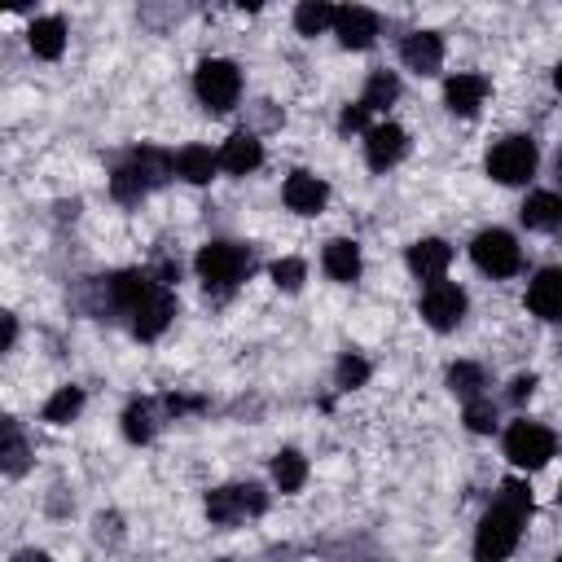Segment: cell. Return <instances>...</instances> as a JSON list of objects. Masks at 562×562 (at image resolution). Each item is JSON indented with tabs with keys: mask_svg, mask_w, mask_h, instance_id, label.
Wrapping results in <instances>:
<instances>
[{
	"mask_svg": "<svg viewBox=\"0 0 562 562\" xmlns=\"http://www.w3.org/2000/svg\"><path fill=\"white\" fill-rule=\"evenodd\" d=\"M531 514V487L522 479H505L492 509L483 514L479 522V536H474V558L483 562H501L518 549V536H522V522Z\"/></svg>",
	"mask_w": 562,
	"mask_h": 562,
	"instance_id": "1",
	"label": "cell"
},
{
	"mask_svg": "<svg viewBox=\"0 0 562 562\" xmlns=\"http://www.w3.org/2000/svg\"><path fill=\"white\" fill-rule=\"evenodd\" d=\"M171 171H176V158H171V154H162V149H154V145H140V149H132V154L114 167L110 193H114L119 202H140L145 193H154L158 184H167Z\"/></svg>",
	"mask_w": 562,
	"mask_h": 562,
	"instance_id": "2",
	"label": "cell"
},
{
	"mask_svg": "<svg viewBox=\"0 0 562 562\" xmlns=\"http://www.w3.org/2000/svg\"><path fill=\"white\" fill-rule=\"evenodd\" d=\"M250 263H255L250 250L237 246V241H206V246L198 250V259H193V268H198L202 285H206V294H215V299L233 294V285L250 272Z\"/></svg>",
	"mask_w": 562,
	"mask_h": 562,
	"instance_id": "3",
	"label": "cell"
},
{
	"mask_svg": "<svg viewBox=\"0 0 562 562\" xmlns=\"http://www.w3.org/2000/svg\"><path fill=\"white\" fill-rule=\"evenodd\" d=\"M263 509H268V496L259 483H228V487L206 492V518L215 527H237L246 518H259Z\"/></svg>",
	"mask_w": 562,
	"mask_h": 562,
	"instance_id": "4",
	"label": "cell"
},
{
	"mask_svg": "<svg viewBox=\"0 0 562 562\" xmlns=\"http://www.w3.org/2000/svg\"><path fill=\"white\" fill-rule=\"evenodd\" d=\"M193 92H198V101L206 105V110H233L237 105V97H241V70L233 66V61H224V57H206L198 70H193Z\"/></svg>",
	"mask_w": 562,
	"mask_h": 562,
	"instance_id": "5",
	"label": "cell"
},
{
	"mask_svg": "<svg viewBox=\"0 0 562 562\" xmlns=\"http://www.w3.org/2000/svg\"><path fill=\"white\" fill-rule=\"evenodd\" d=\"M536 162H540V149L531 136H505L487 149V176L496 184H522L536 176Z\"/></svg>",
	"mask_w": 562,
	"mask_h": 562,
	"instance_id": "6",
	"label": "cell"
},
{
	"mask_svg": "<svg viewBox=\"0 0 562 562\" xmlns=\"http://www.w3.org/2000/svg\"><path fill=\"white\" fill-rule=\"evenodd\" d=\"M553 452H558V435L549 426H540V422H527L522 417V422H514L505 430V457L518 470H540V465L553 461Z\"/></svg>",
	"mask_w": 562,
	"mask_h": 562,
	"instance_id": "7",
	"label": "cell"
},
{
	"mask_svg": "<svg viewBox=\"0 0 562 562\" xmlns=\"http://www.w3.org/2000/svg\"><path fill=\"white\" fill-rule=\"evenodd\" d=\"M470 259L479 263V272L487 277H514L522 268V246L514 241V233L505 228H483L474 241H470Z\"/></svg>",
	"mask_w": 562,
	"mask_h": 562,
	"instance_id": "8",
	"label": "cell"
},
{
	"mask_svg": "<svg viewBox=\"0 0 562 562\" xmlns=\"http://www.w3.org/2000/svg\"><path fill=\"white\" fill-rule=\"evenodd\" d=\"M461 316H465V290L461 285H452V281H430L426 290H422V321L430 325V329H439V334H448V329H457L461 325Z\"/></svg>",
	"mask_w": 562,
	"mask_h": 562,
	"instance_id": "9",
	"label": "cell"
},
{
	"mask_svg": "<svg viewBox=\"0 0 562 562\" xmlns=\"http://www.w3.org/2000/svg\"><path fill=\"white\" fill-rule=\"evenodd\" d=\"M171 316H176V294H171V290H167V281H162V285H158V290H154V294H149V299L127 316V321H132V334L149 342V338H158V334L171 325Z\"/></svg>",
	"mask_w": 562,
	"mask_h": 562,
	"instance_id": "10",
	"label": "cell"
},
{
	"mask_svg": "<svg viewBox=\"0 0 562 562\" xmlns=\"http://www.w3.org/2000/svg\"><path fill=\"white\" fill-rule=\"evenodd\" d=\"M334 35H338L342 48H369L378 40V13L364 9V4H338Z\"/></svg>",
	"mask_w": 562,
	"mask_h": 562,
	"instance_id": "11",
	"label": "cell"
},
{
	"mask_svg": "<svg viewBox=\"0 0 562 562\" xmlns=\"http://www.w3.org/2000/svg\"><path fill=\"white\" fill-rule=\"evenodd\" d=\"M404 149H408V136H404L400 123H378V127L364 132V158H369L373 171L395 167L404 158Z\"/></svg>",
	"mask_w": 562,
	"mask_h": 562,
	"instance_id": "12",
	"label": "cell"
},
{
	"mask_svg": "<svg viewBox=\"0 0 562 562\" xmlns=\"http://www.w3.org/2000/svg\"><path fill=\"white\" fill-rule=\"evenodd\" d=\"M281 198H285V206L294 215H316L329 202V184L321 176H312V171H290L285 184H281Z\"/></svg>",
	"mask_w": 562,
	"mask_h": 562,
	"instance_id": "13",
	"label": "cell"
},
{
	"mask_svg": "<svg viewBox=\"0 0 562 562\" xmlns=\"http://www.w3.org/2000/svg\"><path fill=\"white\" fill-rule=\"evenodd\" d=\"M527 307L540 321H562V268H540L527 285Z\"/></svg>",
	"mask_w": 562,
	"mask_h": 562,
	"instance_id": "14",
	"label": "cell"
},
{
	"mask_svg": "<svg viewBox=\"0 0 562 562\" xmlns=\"http://www.w3.org/2000/svg\"><path fill=\"white\" fill-rule=\"evenodd\" d=\"M400 57L413 75H435L443 66V40L435 31H413L404 44H400Z\"/></svg>",
	"mask_w": 562,
	"mask_h": 562,
	"instance_id": "15",
	"label": "cell"
},
{
	"mask_svg": "<svg viewBox=\"0 0 562 562\" xmlns=\"http://www.w3.org/2000/svg\"><path fill=\"white\" fill-rule=\"evenodd\" d=\"M448 263H452V246L443 237H422V241L408 246V268L422 281H439L448 272Z\"/></svg>",
	"mask_w": 562,
	"mask_h": 562,
	"instance_id": "16",
	"label": "cell"
},
{
	"mask_svg": "<svg viewBox=\"0 0 562 562\" xmlns=\"http://www.w3.org/2000/svg\"><path fill=\"white\" fill-rule=\"evenodd\" d=\"M443 101H448L452 114L470 119V114H479V105L487 101V79H483V75H452V79L443 83Z\"/></svg>",
	"mask_w": 562,
	"mask_h": 562,
	"instance_id": "17",
	"label": "cell"
},
{
	"mask_svg": "<svg viewBox=\"0 0 562 562\" xmlns=\"http://www.w3.org/2000/svg\"><path fill=\"white\" fill-rule=\"evenodd\" d=\"M259 162H263V145H259L255 132H233L220 149V167L233 171V176H250Z\"/></svg>",
	"mask_w": 562,
	"mask_h": 562,
	"instance_id": "18",
	"label": "cell"
},
{
	"mask_svg": "<svg viewBox=\"0 0 562 562\" xmlns=\"http://www.w3.org/2000/svg\"><path fill=\"white\" fill-rule=\"evenodd\" d=\"M518 215H522V224L531 233H553V228H562V193L536 189V193H527V202H522Z\"/></svg>",
	"mask_w": 562,
	"mask_h": 562,
	"instance_id": "19",
	"label": "cell"
},
{
	"mask_svg": "<svg viewBox=\"0 0 562 562\" xmlns=\"http://www.w3.org/2000/svg\"><path fill=\"white\" fill-rule=\"evenodd\" d=\"M321 263H325V272H329L334 281L351 285V281L360 277V246H356V241H347V237H334V241H325Z\"/></svg>",
	"mask_w": 562,
	"mask_h": 562,
	"instance_id": "20",
	"label": "cell"
},
{
	"mask_svg": "<svg viewBox=\"0 0 562 562\" xmlns=\"http://www.w3.org/2000/svg\"><path fill=\"white\" fill-rule=\"evenodd\" d=\"M26 44H31L35 57L57 61L61 48H66V22H61V18H35L31 31H26Z\"/></svg>",
	"mask_w": 562,
	"mask_h": 562,
	"instance_id": "21",
	"label": "cell"
},
{
	"mask_svg": "<svg viewBox=\"0 0 562 562\" xmlns=\"http://www.w3.org/2000/svg\"><path fill=\"white\" fill-rule=\"evenodd\" d=\"M215 171H220V154H211L206 145H184L176 154V176L189 184H206V180H215Z\"/></svg>",
	"mask_w": 562,
	"mask_h": 562,
	"instance_id": "22",
	"label": "cell"
},
{
	"mask_svg": "<svg viewBox=\"0 0 562 562\" xmlns=\"http://www.w3.org/2000/svg\"><path fill=\"white\" fill-rule=\"evenodd\" d=\"M334 18H338V4H329V0H299L294 31L307 35V40H316V35H325L334 26Z\"/></svg>",
	"mask_w": 562,
	"mask_h": 562,
	"instance_id": "23",
	"label": "cell"
},
{
	"mask_svg": "<svg viewBox=\"0 0 562 562\" xmlns=\"http://www.w3.org/2000/svg\"><path fill=\"white\" fill-rule=\"evenodd\" d=\"M272 483H277L281 492H299V487L307 483V461H303V452H294V448L277 452V457H272Z\"/></svg>",
	"mask_w": 562,
	"mask_h": 562,
	"instance_id": "24",
	"label": "cell"
},
{
	"mask_svg": "<svg viewBox=\"0 0 562 562\" xmlns=\"http://www.w3.org/2000/svg\"><path fill=\"white\" fill-rule=\"evenodd\" d=\"M79 408H83V391H79V386H61V391L48 395V404H44V422L66 426V422L79 417Z\"/></svg>",
	"mask_w": 562,
	"mask_h": 562,
	"instance_id": "25",
	"label": "cell"
},
{
	"mask_svg": "<svg viewBox=\"0 0 562 562\" xmlns=\"http://www.w3.org/2000/svg\"><path fill=\"white\" fill-rule=\"evenodd\" d=\"M123 435H127L132 443L154 439V400H132V404L123 408Z\"/></svg>",
	"mask_w": 562,
	"mask_h": 562,
	"instance_id": "26",
	"label": "cell"
},
{
	"mask_svg": "<svg viewBox=\"0 0 562 562\" xmlns=\"http://www.w3.org/2000/svg\"><path fill=\"white\" fill-rule=\"evenodd\" d=\"M395 97H400V79H395V70H373L369 83H364V97H360V101H364L369 110H386Z\"/></svg>",
	"mask_w": 562,
	"mask_h": 562,
	"instance_id": "27",
	"label": "cell"
},
{
	"mask_svg": "<svg viewBox=\"0 0 562 562\" xmlns=\"http://www.w3.org/2000/svg\"><path fill=\"white\" fill-rule=\"evenodd\" d=\"M448 391H452V395H461V400L483 395V369H479V364H470V360H457V364L448 369Z\"/></svg>",
	"mask_w": 562,
	"mask_h": 562,
	"instance_id": "28",
	"label": "cell"
},
{
	"mask_svg": "<svg viewBox=\"0 0 562 562\" xmlns=\"http://www.w3.org/2000/svg\"><path fill=\"white\" fill-rule=\"evenodd\" d=\"M4 474H22L26 470V439L18 430V422H4Z\"/></svg>",
	"mask_w": 562,
	"mask_h": 562,
	"instance_id": "29",
	"label": "cell"
},
{
	"mask_svg": "<svg viewBox=\"0 0 562 562\" xmlns=\"http://www.w3.org/2000/svg\"><path fill=\"white\" fill-rule=\"evenodd\" d=\"M465 426H470L474 435H492V430H496V404L483 400V395L465 400Z\"/></svg>",
	"mask_w": 562,
	"mask_h": 562,
	"instance_id": "30",
	"label": "cell"
},
{
	"mask_svg": "<svg viewBox=\"0 0 562 562\" xmlns=\"http://www.w3.org/2000/svg\"><path fill=\"white\" fill-rule=\"evenodd\" d=\"M303 277H307L303 259H290V255H285V259L272 263V281H277V290H290V294H294V290L303 285Z\"/></svg>",
	"mask_w": 562,
	"mask_h": 562,
	"instance_id": "31",
	"label": "cell"
},
{
	"mask_svg": "<svg viewBox=\"0 0 562 562\" xmlns=\"http://www.w3.org/2000/svg\"><path fill=\"white\" fill-rule=\"evenodd\" d=\"M364 382H369V360L347 351V356L338 360V386H347V391H351V386H364Z\"/></svg>",
	"mask_w": 562,
	"mask_h": 562,
	"instance_id": "32",
	"label": "cell"
},
{
	"mask_svg": "<svg viewBox=\"0 0 562 562\" xmlns=\"http://www.w3.org/2000/svg\"><path fill=\"white\" fill-rule=\"evenodd\" d=\"M338 127H342V132H369V105H364V101H351V105H342V114H338Z\"/></svg>",
	"mask_w": 562,
	"mask_h": 562,
	"instance_id": "33",
	"label": "cell"
},
{
	"mask_svg": "<svg viewBox=\"0 0 562 562\" xmlns=\"http://www.w3.org/2000/svg\"><path fill=\"white\" fill-rule=\"evenodd\" d=\"M162 404H167V413H171V417H184V413L206 408V400H202V395H167Z\"/></svg>",
	"mask_w": 562,
	"mask_h": 562,
	"instance_id": "34",
	"label": "cell"
},
{
	"mask_svg": "<svg viewBox=\"0 0 562 562\" xmlns=\"http://www.w3.org/2000/svg\"><path fill=\"white\" fill-rule=\"evenodd\" d=\"M531 391H536V373H518V378L509 382V400H514V404H522Z\"/></svg>",
	"mask_w": 562,
	"mask_h": 562,
	"instance_id": "35",
	"label": "cell"
},
{
	"mask_svg": "<svg viewBox=\"0 0 562 562\" xmlns=\"http://www.w3.org/2000/svg\"><path fill=\"white\" fill-rule=\"evenodd\" d=\"M13 338H18V321H13V316H4V351L13 347Z\"/></svg>",
	"mask_w": 562,
	"mask_h": 562,
	"instance_id": "36",
	"label": "cell"
},
{
	"mask_svg": "<svg viewBox=\"0 0 562 562\" xmlns=\"http://www.w3.org/2000/svg\"><path fill=\"white\" fill-rule=\"evenodd\" d=\"M233 4H237V9H250V13H255V9L263 4V0H233Z\"/></svg>",
	"mask_w": 562,
	"mask_h": 562,
	"instance_id": "37",
	"label": "cell"
},
{
	"mask_svg": "<svg viewBox=\"0 0 562 562\" xmlns=\"http://www.w3.org/2000/svg\"><path fill=\"white\" fill-rule=\"evenodd\" d=\"M553 83H558V92H562V61L553 66Z\"/></svg>",
	"mask_w": 562,
	"mask_h": 562,
	"instance_id": "38",
	"label": "cell"
},
{
	"mask_svg": "<svg viewBox=\"0 0 562 562\" xmlns=\"http://www.w3.org/2000/svg\"><path fill=\"white\" fill-rule=\"evenodd\" d=\"M4 4H9V9H26L31 0H4Z\"/></svg>",
	"mask_w": 562,
	"mask_h": 562,
	"instance_id": "39",
	"label": "cell"
},
{
	"mask_svg": "<svg viewBox=\"0 0 562 562\" xmlns=\"http://www.w3.org/2000/svg\"><path fill=\"white\" fill-rule=\"evenodd\" d=\"M558 176H562V149H558Z\"/></svg>",
	"mask_w": 562,
	"mask_h": 562,
	"instance_id": "40",
	"label": "cell"
},
{
	"mask_svg": "<svg viewBox=\"0 0 562 562\" xmlns=\"http://www.w3.org/2000/svg\"><path fill=\"white\" fill-rule=\"evenodd\" d=\"M558 505H562V483H558Z\"/></svg>",
	"mask_w": 562,
	"mask_h": 562,
	"instance_id": "41",
	"label": "cell"
}]
</instances>
